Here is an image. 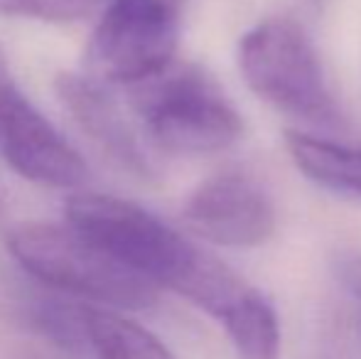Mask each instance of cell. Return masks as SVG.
I'll return each instance as SVG.
<instances>
[{
  "instance_id": "12",
  "label": "cell",
  "mask_w": 361,
  "mask_h": 359,
  "mask_svg": "<svg viewBox=\"0 0 361 359\" xmlns=\"http://www.w3.org/2000/svg\"><path fill=\"white\" fill-rule=\"evenodd\" d=\"M334 276H337L339 286L344 288L349 300L357 308V317H359V327H361V254L342 256V259L334 264Z\"/></svg>"
},
{
  "instance_id": "10",
  "label": "cell",
  "mask_w": 361,
  "mask_h": 359,
  "mask_svg": "<svg viewBox=\"0 0 361 359\" xmlns=\"http://www.w3.org/2000/svg\"><path fill=\"white\" fill-rule=\"evenodd\" d=\"M84 335L94 359H175L150 330L118 310L84 305Z\"/></svg>"
},
{
  "instance_id": "1",
  "label": "cell",
  "mask_w": 361,
  "mask_h": 359,
  "mask_svg": "<svg viewBox=\"0 0 361 359\" xmlns=\"http://www.w3.org/2000/svg\"><path fill=\"white\" fill-rule=\"evenodd\" d=\"M67 224L160 291H172L212 315L233 337L271 310V300L221 259L135 202L74 192L64 205Z\"/></svg>"
},
{
  "instance_id": "2",
  "label": "cell",
  "mask_w": 361,
  "mask_h": 359,
  "mask_svg": "<svg viewBox=\"0 0 361 359\" xmlns=\"http://www.w3.org/2000/svg\"><path fill=\"white\" fill-rule=\"evenodd\" d=\"M20 269L59 293L104 305L106 310H143L157 288L123 266L72 224L27 221L5 239Z\"/></svg>"
},
{
  "instance_id": "4",
  "label": "cell",
  "mask_w": 361,
  "mask_h": 359,
  "mask_svg": "<svg viewBox=\"0 0 361 359\" xmlns=\"http://www.w3.org/2000/svg\"><path fill=\"white\" fill-rule=\"evenodd\" d=\"M236 59L246 87L276 111L317 128L344 126L317 49L295 20L258 23L241 37Z\"/></svg>"
},
{
  "instance_id": "6",
  "label": "cell",
  "mask_w": 361,
  "mask_h": 359,
  "mask_svg": "<svg viewBox=\"0 0 361 359\" xmlns=\"http://www.w3.org/2000/svg\"><path fill=\"white\" fill-rule=\"evenodd\" d=\"M0 155L20 175L57 190H79L89 180L84 158L30 101L0 44Z\"/></svg>"
},
{
  "instance_id": "11",
  "label": "cell",
  "mask_w": 361,
  "mask_h": 359,
  "mask_svg": "<svg viewBox=\"0 0 361 359\" xmlns=\"http://www.w3.org/2000/svg\"><path fill=\"white\" fill-rule=\"evenodd\" d=\"M99 5L101 0H0V18L74 23L91 15Z\"/></svg>"
},
{
  "instance_id": "8",
  "label": "cell",
  "mask_w": 361,
  "mask_h": 359,
  "mask_svg": "<svg viewBox=\"0 0 361 359\" xmlns=\"http://www.w3.org/2000/svg\"><path fill=\"white\" fill-rule=\"evenodd\" d=\"M54 89L74 123L111 163L135 178L155 175L143 143L135 135L130 121L118 109V104L109 96L106 84L91 79L89 74L64 72L57 77Z\"/></svg>"
},
{
  "instance_id": "7",
  "label": "cell",
  "mask_w": 361,
  "mask_h": 359,
  "mask_svg": "<svg viewBox=\"0 0 361 359\" xmlns=\"http://www.w3.org/2000/svg\"><path fill=\"white\" fill-rule=\"evenodd\" d=\"M182 221L212 244L253 249L276 231V207L256 178L243 170H221L190 192Z\"/></svg>"
},
{
  "instance_id": "9",
  "label": "cell",
  "mask_w": 361,
  "mask_h": 359,
  "mask_svg": "<svg viewBox=\"0 0 361 359\" xmlns=\"http://www.w3.org/2000/svg\"><path fill=\"white\" fill-rule=\"evenodd\" d=\"M286 150L293 165L324 190L361 197V145L288 130Z\"/></svg>"
},
{
  "instance_id": "3",
  "label": "cell",
  "mask_w": 361,
  "mask_h": 359,
  "mask_svg": "<svg viewBox=\"0 0 361 359\" xmlns=\"http://www.w3.org/2000/svg\"><path fill=\"white\" fill-rule=\"evenodd\" d=\"M130 89L147 138L175 155H212L231 148L243 133V121L221 87L202 67L172 62L160 74Z\"/></svg>"
},
{
  "instance_id": "5",
  "label": "cell",
  "mask_w": 361,
  "mask_h": 359,
  "mask_svg": "<svg viewBox=\"0 0 361 359\" xmlns=\"http://www.w3.org/2000/svg\"><path fill=\"white\" fill-rule=\"evenodd\" d=\"M182 0H109L84 67L101 84L135 87L175 62Z\"/></svg>"
},
{
  "instance_id": "13",
  "label": "cell",
  "mask_w": 361,
  "mask_h": 359,
  "mask_svg": "<svg viewBox=\"0 0 361 359\" xmlns=\"http://www.w3.org/2000/svg\"><path fill=\"white\" fill-rule=\"evenodd\" d=\"M0 209H3V202H0Z\"/></svg>"
}]
</instances>
